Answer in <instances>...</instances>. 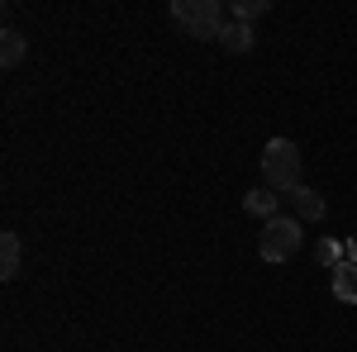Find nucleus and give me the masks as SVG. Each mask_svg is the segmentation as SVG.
I'll return each mask as SVG.
<instances>
[{
  "label": "nucleus",
  "mask_w": 357,
  "mask_h": 352,
  "mask_svg": "<svg viewBox=\"0 0 357 352\" xmlns=\"http://www.w3.org/2000/svg\"><path fill=\"white\" fill-rule=\"evenodd\" d=\"M296 247H301V219L296 215H276L262 224V234H257V257L262 262H286Z\"/></svg>",
  "instance_id": "nucleus-3"
},
{
  "label": "nucleus",
  "mask_w": 357,
  "mask_h": 352,
  "mask_svg": "<svg viewBox=\"0 0 357 352\" xmlns=\"http://www.w3.org/2000/svg\"><path fill=\"white\" fill-rule=\"evenodd\" d=\"M343 243H348V262H357V234H353V238H343Z\"/></svg>",
  "instance_id": "nucleus-12"
},
{
  "label": "nucleus",
  "mask_w": 357,
  "mask_h": 352,
  "mask_svg": "<svg viewBox=\"0 0 357 352\" xmlns=\"http://www.w3.org/2000/svg\"><path fill=\"white\" fill-rule=\"evenodd\" d=\"M172 20L186 29L191 38H220L224 33L220 0H172Z\"/></svg>",
  "instance_id": "nucleus-2"
},
{
  "label": "nucleus",
  "mask_w": 357,
  "mask_h": 352,
  "mask_svg": "<svg viewBox=\"0 0 357 352\" xmlns=\"http://www.w3.org/2000/svg\"><path fill=\"white\" fill-rule=\"evenodd\" d=\"M243 210H248V215H257V219H276V215H281V195H276L272 186L248 190V195H243Z\"/></svg>",
  "instance_id": "nucleus-5"
},
{
  "label": "nucleus",
  "mask_w": 357,
  "mask_h": 352,
  "mask_svg": "<svg viewBox=\"0 0 357 352\" xmlns=\"http://www.w3.org/2000/svg\"><path fill=\"white\" fill-rule=\"evenodd\" d=\"M291 210H296V219L314 224V219H324V195L310 190V186H296V190H291Z\"/></svg>",
  "instance_id": "nucleus-4"
},
{
  "label": "nucleus",
  "mask_w": 357,
  "mask_h": 352,
  "mask_svg": "<svg viewBox=\"0 0 357 352\" xmlns=\"http://www.w3.org/2000/svg\"><path fill=\"white\" fill-rule=\"evenodd\" d=\"M257 15H267V0H238V5H234V20H257Z\"/></svg>",
  "instance_id": "nucleus-11"
},
{
  "label": "nucleus",
  "mask_w": 357,
  "mask_h": 352,
  "mask_svg": "<svg viewBox=\"0 0 357 352\" xmlns=\"http://www.w3.org/2000/svg\"><path fill=\"white\" fill-rule=\"evenodd\" d=\"M333 296L343 300V305H357V262L333 267Z\"/></svg>",
  "instance_id": "nucleus-6"
},
{
  "label": "nucleus",
  "mask_w": 357,
  "mask_h": 352,
  "mask_svg": "<svg viewBox=\"0 0 357 352\" xmlns=\"http://www.w3.org/2000/svg\"><path fill=\"white\" fill-rule=\"evenodd\" d=\"M262 181H267L276 195H291V190L301 186V153H296L291 138H272V143L262 148Z\"/></svg>",
  "instance_id": "nucleus-1"
},
{
  "label": "nucleus",
  "mask_w": 357,
  "mask_h": 352,
  "mask_svg": "<svg viewBox=\"0 0 357 352\" xmlns=\"http://www.w3.org/2000/svg\"><path fill=\"white\" fill-rule=\"evenodd\" d=\"M0 38H5V43H0V67H20V57H24V38H20L15 29H5Z\"/></svg>",
  "instance_id": "nucleus-9"
},
{
  "label": "nucleus",
  "mask_w": 357,
  "mask_h": 352,
  "mask_svg": "<svg viewBox=\"0 0 357 352\" xmlns=\"http://www.w3.org/2000/svg\"><path fill=\"white\" fill-rule=\"evenodd\" d=\"M220 48H229V53H248L252 48V29L243 24V20H229L220 33Z\"/></svg>",
  "instance_id": "nucleus-7"
},
{
  "label": "nucleus",
  "mask_w": 357,
  "mask_h": 352,
  "mask_svg": "<svg viewBox=\"0 0 357 352\" xmlns=\"http://www.w3.org/2000/svg\"><path fill=\"white\" fill-rule=\"evenodd\" d=\"M0 276L5 281L20 276V234H0Z\"/></svg>",
  "instance_id": "nucleus-8"
},
{
  "label": "nucleus",
  "mask_w": 357,
  "mask_h": 352,
  "mask_svg": "<svg viewBox=\"0 0 357 352\" xmlns=\"http://www.w3.org/2000/svg\"><path fill=\"white\" fill-rule=\"evenodd\" d=\"M314 252H319V262H324V267H343V262H348V243H338V238H324Z\"/></svg>",
  "instance_id": "nucleus-10"
}]
</instances>
